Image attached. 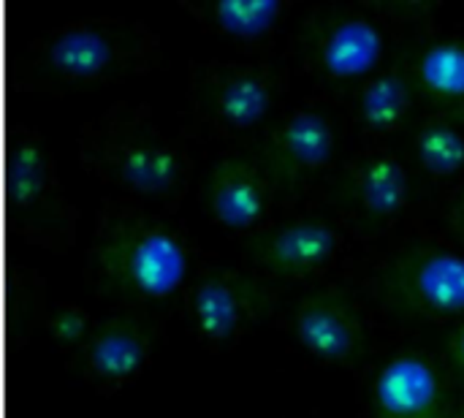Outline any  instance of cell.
<instances>
[{
    "mask_svg": "<svg viewBox=\"0 0 464 418\" xmlns=\"http://www.w3.org/2000/svg\"><path fill=\"white\" fill-rule=\"evenodd\" d=\"M198 261V242L177 212L117 193L98 204L84 264L98 294L139 307L182 296L204 269Z\"/></svg>",
    "mask_w": 464,
    "mask_h": 418,
    "instance_id": "1",
    "label": "cell"
},
{
    "mask_svg": "<svg viewBox=\"0 0 464 418\" xmlns=\"http://www.w3.org/2000/svg\"><path fill=\"white\" fill-rule=\"evenodd\" d=\"M82 169L111 185L117 196L177 212L185 201L196 158L182 133L166 128L147 101L117 98L79 125Z\"/></svg>",
    "mask_w": 464,
    "mask_h": 418,
    "instance_id": "2",
    "label": "cell"
},
{
    "mask_svg": "<svg viewBox=\"0 0 464 418\" xmlns=\"http://www.w3.org/2000/svg\"><path fill=\"white\" fill-rule=\"evenodd\" d=\"M163 54L160 30L136 14H87L38 30L19 54L24 90L71 92L120 82Z\"/></svg>",
    "mask_w": 464,
    "mask_h": 418,
    "instance_id": "3",
    "label": "cell"
},
{
    "mask_svg": "<svg viewBox=\"0 0 464 418\" xmlns=\"http://www.w3.org/2000/svg\"><path fill=\"white\" fill-rule=\"evenodd\" d=\"M285 90L288 68L272 57L209 54L188 63V114L212 136H239L258 128Z\"/></svg>",
    "mask_w": 464,
    "mask_h": 418,
    "instance_id": "4",
    "label": "cell"
},
{
    "mask_svg": "<svg viewBox=\"0 0 464 418\" xmlns=\"http://www.w3.org/2000/svg\"><path fill=\"white\" fill-rule=\"evenodd\" d=\"M402 24L405 8L392 3L359 0L321 8L302 24L296 54L321 79L359 82L383 65Z\"/></svg>",
    "mask_w": 464,
    "mask_h": 418,
    "instance_id": "5",
    "label": "cell"
},
{
    "mask_svg": "<svg viewBox=\"0 0 464 418\" xmlns=\"http://www.w3.org/2000/svg\"><path fill=\"white\" fill-rule=\"evenodd\" d=\"M11 215L24 239L63 253L76 242L79 207L71 199L54 150L38 125L22 122L8 160Z\"/></svg>",
    "mask_w": 464,
    "mask_h": 418,
    "instance_id": "6",
    "label": "cell"
},
{
    "mask_svg": "<svg viewBox=\"0 0 464 418\" xmlns=\"http://www.w3.org/2000/svg\"><path fill=\"white\" fill-rule=\"evenodd\" d=\"M193 335L212 351L245 340L275 307V280L256 267H204L182 294Z\"/></svg>",
    "mask_w": 464,
    "mask_h": 418,
    "instance_id": "7",
    "label": "cell"
},
{
    "mask_svg": "<svg viewBox=\"0 0 464 418\" xmlns=\"http://www.w3.org/2000/svg\"><path fill=\"white\" fill-rule=\"evenodd\" d=\"M160 335L163 318L150 307L122 305L101 316L76 356L84 384L103 397H114L150 367Z\"/></svg>",
    "mask_w": 464,
    "mask_h": 418,
    "instance_id": "8",
    "label": "cell"
},
{
    "mask_svg": "<svg viewBox=\"0 0 464 418\" xmlns=\"http://www.w3.org/2000/svg\"><path fill=\"white\" fill-rule=\"evenodd\" d=\"M280 177L261 155L226 152L220 155L201 188V201L212 223L228 234L256 237L275 223Z\"/></svg>",
    "mask_w": 464,
    "mask_h": 418,
    "instance_id": "9",
    "label": "cell"
},
{
    "mask_svg": "<svg viewBox=\"0 0 464 418\" xmlns=\"http://www.w3.org/2000/svg\"><path fill=\"white\" fill-rule=\"evenodd\" d=\"M348 234L324 212H299L269 223L250 239V258L272 280L310 277L329 269L345 250Z\"/></svg>",
    "mask_w": 464,
    "mask_h": 418,
    "instance_id": "10",
    "label": "cell"
},
{
    "mask_svg": "<svg viewBox=\"0 0 464 418\" xmlns=\"http://www.w3.org/2000/svg\"><path fill=\"white\" fill-rule=\"evenodd\" d=\"M340 128L318 103H296L280 112L264 131V160L277 177H313L334 163Z\"/></svg>",
    "mask_w": 464,
    "mask_h": 418,
    "instance_id": "11",
    "label": "cell"
},
{
    "mask_svg": "<svg viewBox=\"0 0 464 418\" xmlns=\"http://www.w3.org/2000/svg\"><path fill=\"white\" fill-rule=\"evenodd\" d=\"M299 345L326 365L353 362L367 345V318L362 307L337 288L304 294L291 316Z\"/></svg>",
    "mask_w": 464,
    "mask_h": 418,
    "instance_id": "12",
    "label": "cell"
},
{
    "mask_svg": "<svg viewBox=\"0 0 464 418\" xmlns=\"http://www.w3.org/2000/svg\"><path fill=\"white\" fill-rule=\"evenodd\" d=\"M446 381L435 362L413 348L386 356L370 384L375 418H446Z\"/></svg>",
    "mask_w": 464,
    "mask_h": 418,
    "instance_id": "13",
    "label": "cell"
},
{
    "mask_svg": "<svg viewBox=\"0 0 464 418\" xmlns=\"http://www.w3.org/2000/svg\"><path fill=\"white\" fill-rule=\"evenodd\" d=\"M345 185L353 204L381 220L400 218L413 196V177L408 163L389 147L375 144L356 152L345 169Z\"/></svg>",
    "mask_w": 464,
    "mask_h": 418,
    "instance_id": "14",
    "label": "cell"
},
{
    "mask_svg": "<svg viewBox=\"0 0 464 418\" xmlns=\"http://www.w3.org/2000/svg\"><path fill=\"white\" fill-rule=\"evenodd\" d=\"M207 30L242 44H261L288 19L294 0H179Z\"/></svg>",
    "mask_w": 464,
    "mask_h": 418,
    "instance_id": "15",
    "label": "cell"
},
{
    "mask_svg": "<svg viewBox=\"0 0 464 418\" xmlns=\"http://www.w3.org/2000/svg\"><path fill=\"white\" fill-rule=\"evenodd\" d=\"M416 95L413 73L400 65H381L370 76L356 82L353 90V117L372 133L386 136L402 128L411 117Z\"/></svg>",
    "mask_w": 464,
    "mask_h": 418,
    "instance_id": "16",
    "label": "cell"
},
{
    "mask_svg": "<svg viewBox=\"0 0 464 418\" xmlns=\"http://www.w3.org/2000/svg\"><path fill=\"white\" fill-rule=\"evenodd\" d=\"M419 307L440 316L464 310V253L457 248L421 250L405 277Z\"/></svg>",
    "mask_w": 464,
    "mask_h": 418,
    "instance_id": "17",
    "label": "cell"
},
{
    "mask_svg": "<svg viewBox=\"0 0 464 418\" xmlns=\"http://www.w3.org/2000/svg\"><path fill=\"white\" fill-rule=\"evenodd\" d=\"M413 150L435 177L464 171V109H438L421 117L413 131Z\"/></svg>",
    "mask_w": 464,
    "mask_h": 418,
    "instance_id": "18",
    "label": "cell"
},
{
    "mask_svg": "<svg viewBox=\"0 0 464 418\" xmlns=\"http://www.w3.org/2000/svg\"><path fill=\"white\" fill-rule=\"evenodd\" d=\"M413 82L440 98V101H464V35H438L427 41L413 57Z\"/></svg>",
    "mask_w": 464,
    "mask_h": 418,
    "instance_id": "19",
    "label": "cell"
},
{
    "mask_svg": "<svg viewBox=\"0 0 464 418\" xmlns=\"http://www.w3.org/2000/svg\"><path fill=\"white\" fill-rule=\"evenodd\" d=\"M95 316L76 299H60L44 307V318L41 326L49 337V343L68 356L71 362H76V356L82 354L87 337L92 335L95 326Z\"/></svg>",
    "mask_w": 464,
    "mask_h": 418,
    "instance_id": "20",
    "label": "cell"
},
{
    "mask_svg": "<svg viewBox=\"0 0 464 418\" xmlns=\"http://www.w3.org/2000/svg\"><path fill=\"white\" fill-rule=\"evenodd\" d=\"M449 354H451L454 365L464 373V321L451 332V337H449Z\"/></svg>",
    "mask_w": 464,
    "mask_h": 418,
    "instance_id": "21",
    "label": "cell"
},
{
    "mask_svg": "<svg viewBox=\"0 0 464 418\" xmlns=\"http://www.w3.org/2000/svg\"><path fill=\"white\" fill-rule=\"evenodd\" d=\"M457 418H464V408H462V411H459V416H457Z\"/></svg>",
    "mask_w": 464,
    "mask_h": 418,
    "instance_id": "22",
    "label": "cell"
},
{
    "mask_svg": "<svg viewBox=\"0 0 464 418\" xmlns=\"http://www.w3.org/2000/svg\"><path fill=\"white\" fill-rule=\"evenodd\" d=\"M462 218H464V199H462Z\"/></svg>",
    "mask_w": 464,
    "mask_h": 418,
    "instance_id": "23",
    "label": "cell"
}]
</instances>
